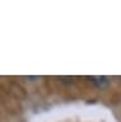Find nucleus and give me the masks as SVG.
<instances>
[]
</instances>
